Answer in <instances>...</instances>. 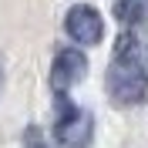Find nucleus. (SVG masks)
<instances>
[{
  "mask_svg": "<svg viewBox=\"0 0 148 148\" xmlns=\"http://www.w3.org/2000/svg\"><path fill=\"white\" fill-rule=\"evenodd\" d=\"M0 84H3V61H0Z\"/></svg>",
  "mask_w": 148,
  "mask_h": 148,
  "instance_id": "0eeeda50",
  "label": "nucleus"
},
{
  "mask_svg": "<svg viewBox=\"0 0 148 148\" xmlns=\"http://www.w3.org/2000/svg\"><path fill=\"white\" fill-rule=\"evenodd\" d=\"M104 88H108L114 104H141L145 101L148 71H145V57H141V44L131 30L121 34L118 44H114V57H111Z\"/></svg>",
  "mask_w": 148,
  "mask_h": 148,
  "instance_id": "f257e3e1",
  "label": "nucleus"
},
{
  "mask_svg": "<svg viewBox=\"0 0 148 148\" xmlns=\"http://www.w3.org/2000/svg\"><path fill=\"white\" fill-rule=\"evenodd\" d=\"M114 17L125 27H138L148 20V0H114Z\"/></svg>",
  "mask_w": 148,
  "mask_h": 148,
  "instance_id": "39448f33",
  "label": "nucleus"
},
{
  "mask_svg": "<svg viewBox=\"0 0 148 148\" xmlns=\"http://www.w3.org/2000/svg\"><path fill=\"white\" fill-rule=\"evenodd\" d=\"M54 138L61 148H91L94 141V114L77 108L71 98H57Z\"/></svg>",
  "mask_w": 148,
  "mask_h": 148,
  "instance_id": "f03ea898",
  "label": "nucleus"
},
{
  "mask_svg": "<svg viewBox=\"0 0 148 148\" xmlns=\"http://www.w3.org/2000/svg\"><path fill=\"white\" fill-rule=\"evenodd\" d=\"M84 74H88V57L77 47H64V51L54 54V64H51V88L57 94H64L81 81Z\"/></svg>",
  "mask_w": 148,
  "mask_h": 148,
  "instance_id": "7ed1b4c3",
  "label": "nucleus"
},
{
  "mask_svg": "<svg viewBox=\"0 0 148 148\" xmlns=\"http://www.w3.org/2000/svg\"><path fill=\"white\" fill-rule=\"evenodd\" d=\"M24 148H47V145H44V138L30 128V131H27V145H24Z\"/></svg>",
  "mask_w": 148,
  "mask_h": 148,
  "instance_id": "423d86ee",
  "label": "nucleus"
},
{
  "mask_svg": "<svg viewBox=\"0 0 148 148\" xmlns=\"http://www.w3.org/2000/svg\"><path fill=\"white\" fill-rule=\"evenodd\" d=\"M64 27H67V34H71V40L74 44H98L104 37V20H101V14L94 7H84V3H77V7H71L67 10V17H64Z\"/></svg>",
  "mask_w": 148,
  "mask_h": 148,
  "instance_id": "20e7f679",
  "label": "nucleus"
}]
</instances>
